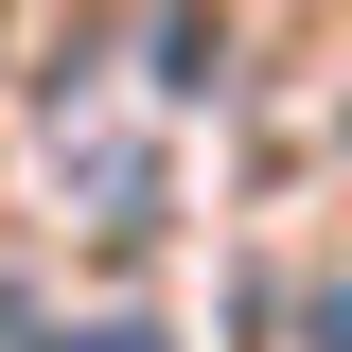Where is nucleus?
Listing matches in <instances>:
<instances>
[{
  "label": "nucleus",
  "mask_w": 352,
  "mask_h": 352,
  "mask_svg": "<svg viewBox=\"0 0 352 352\" xmlns=\"http://www.w3.org/2000/svg\"><path fill=\"white\" fill-rule=\"evenodd\" d=\"M53 352H176V335H141V317H88V335H53Z\"/></svg>",
  "instance_id": "obj_1"
},
{
  "label": "nucleus",
  "mask_w": 352,
  "mask_h": 352,
  "mask_svg": "<svg viewBox=\"0 0 352 352\" xmlns=\"http://www.w3.org/2000/svg\"><path fill=\"white\" fill-rule=\"evenodd\" d=\"M317 352H352V282H335V300H317Z\"/></svg>",
  "instance_id": "obj_2"
},
{
  "label": "nucleus",
  "mask_w": 352,
  "mask_h": 352,
  "mask_svg": "<svg viewBox=\"0 0 352 352\" xmlns=\"http://www.w3.org/2000/svg\"><path fill=\"white\" fill-rule=\"evenodd\" d=\"M0 352H18V300H0Z\"/></svg>",
  "instance_id": "obj_3"
}]
</instances>
